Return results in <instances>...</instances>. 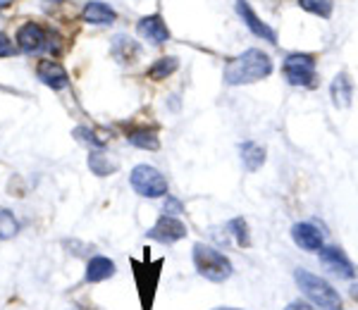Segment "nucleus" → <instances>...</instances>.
I'll return each mask as SVG.
<instances>
[{
  "instance_id": "obj_28",
  "label": "nucleus",
  "mask_w": 358,
  "mask_h": 310,
  "mask_svg": "<svg viewBox=\"0 0 358 310\" xmlns=\"http://www.w3.org/2000/svg\"><path fill=\"white\" fill-rule=\"evenodd\" d=\"M10 3H13V0H0V8H8Z\"/></svg>"
},
{
  "instance_id": "obj_7",
  "label": "nucleus",
  "mask_w": 358,
  "mask_h": 310,
  "mask_svg": "<svg viewBox=\"0 0 358 310\" xmlns=\"http://www.w3.org/2000/svg\"><path fill=\"white\" fill-rule=\"evenodd\" d=\"M17 45L29 55L41 53L43 48H48V34L43 31V27L29 22V24H24L17 31Z\"/></svg>"
},
{
  "instance_id": "obj_13",
  "label": "nucleus",
  "mask_w": 358,
  "mask_h": 310,
  "mask_svg": "<svg viewBox=\"0 0 358 310\" xmlns=\"http://www.w3.org/2000/svg\"><path fill=\"white\" fill-rule=\"evenodd\" d=\"M82 17H84V22H89V24H96V27L113 24V22L117 20L115 10L110 8V5L101 3V0H91V3H86Z\"/></svg>"
},
{
  "instance_id": "obj_25",
  "label": "nucleus",
  "mask_w": 358,
  "mask_h": 310,
  "mask_svg": "<svg viewBox=\"0 0 358 310\" xmlns=\"http://www.w3.org/2000/svg\"><path fill=\"white\" fill-rule=\"evenodd\" d=\"M10 55H15V45L3 31H0V57H10Z\"/></svg>"
},
{
  "instance_id": "obj_29",
  "label": "nucleus",
  "mask_w": 358,
  "mask_h": 310,
  "mask_svg": "<svg viewBox=\"0 0 358 310\" xmlns=\"http://www.w3.org/2000/svg\"><path fill=\"white\" fill-rule=\"evenodd\" d=\"M222 310H236V308H222Z\"/></svg>"
},
{
  "instance_id": "obj_2",
  "label": "nucleus",
  "mask_w": 358,
  "mask_h": 310,
  "mask_svg": "<svg viewBox=\"0 0 358 310\" xmlns=\"http://www.w3.org/2000/svg\"><path fill=\"white\" fill-rule=\"evenodd\" d=\"M294 279H296L301 294L308 298L313 306L322 310H342V296H339L337 289H332L330 282H325V279H320L317 274L308 272V270H301V267L294 272Z\"/></svg>"
},
{
  "instance_id": "obj_5",
  "label": "nucleus",
  "mask_w": 358,
  "mask_h": 310,
  "mask_svg": "<svg viewBox=\"0 0 358 310\" xmlns=\"http://www.w3.org/2000/svg\"><path fill=\"white\" fill-rule=\"evenodd\" d=\"M285 77L292 86H310L315 79V60L306 53H294L285 60Z\"/></svg>"
},
{
  "instance_id": "obj_19",
  "label": "nucleus",
  "mask_w": 358,
  "mask_h": 310,
  "mask_svg": "<svg viewBox=\"0 0 358 310\" xmlns=\"http://www.w3.org/2000/svg\"><path fill=\"white\" fill-rule=\"evenodd\" d=\"M179 67V60L177 57H160V60H155L151 67H148V77L153 79V82H163L167 79L170 74H175Z\"/></svg>"
},
{
  "instance_id": "obj_9",
  "label": "nucleus",
  "mask_w": 358,
  "mask_h": 310,
  "mask_svg": "<svg viewBox=\"0 0 358 310\" xmlns=\"http://www.w3.org/2000/svg\"><path fill=\"white\" fill-rule=\"evenodd\" d=\"M36 74H38V79H41V84H45L48 89H53V91H62V89H67V86H69L67 70L55 60H41V62H38V67H36Z\"/></svg>"
},
{
  "instance_id": "obj_10",
  "label": "nucleus",
  "mask_w": 358,
  "mask_h": 310,
  "mask_svg": "<svg viewBox=\"0 0 358 310\" xmlns=\"http://www.w3.org/2000/svg\"><path fill=\"white\" fill-rule=\"evenodd\" d=\"M317 253H320V263H322V265L330 270V272L337 274V277L351 279L356 274L354 265L349 263V258H346L339 249H334V246H322Z\"/></svg>"
},
{
  "instance_id": "obj_18",
  "label": "nucleus",
  "mask_w": 358,
  "mask_h": 310,
  "mask_svg": "<svg viewBox=\"0 0 358 310\" xmlns=\"http://www.w3.org/2000/svg\"><path fill=\"white\" fill-rule=\"evenodd\" d=\"M239 153H241V163H244V168L248 172H256L265 163V151H263L261 146H258V143H253V141L241 143Z\"/></svg>"
},
{
  "instance_id": "obj_12",
  "label": "nucleus",
  "mask_w": 358,
  "mask_h": 310,
  "mask_svg": "<svg viewBox=\"0 0 358 310\" xmlns=\"http://www.w3.org/2000/svg\"><path fill=\"white\" fill-rule=\"evenodd\" d=\"M292 239L299 249L310 251V253H315V251L322 249V232L317 227L308 225V222H299V225H294L292 227Z\"/></svg>"
},
{
  "instance_id": "obj_15",
  "label": "nucleus",
  "mask_w": 358,
  "mask_h": 310,
  "mask_svg": "<svg viewBox=\"0 0 358 310\" xmlns=\"http://www.w3.org/2000/svg\"><path fill=\"white\" fill-rule=\"evenodd\" d=\"M332 103L337 108H349L351 105V96H354V84L346 74H337L332 82Z\"/></svg>"
},
{
  "instance_id": "obj_3",
  "label": "nucleus",
  "mask_w": 358,
  "mask_h": 310,
  "mask_svg": "<svg viewBox=\"0 0 358 310\" xmlns=\"http://www.w3.org/2000/svg\"><path fill=\"white\" fill-rule=\"evenodd\" d=\"M194 265L199 270L201 277H206L208 282H227L232 277L234 267L229 263L227 256H222L220 251H215L213 246L196 244L194 246Z\"/></svg>"
},
{
  "instance_id": "obj_22",
  "label": "nucleus",
  "mask_w": 358,
  "mask_h": 310,
  "mask_svg": "<svg viewBox=\"0 0 358 310\" xmlns=\"http://www.w3.org/2000/svg\"><path fill=\"white\" fill-rule=\"evenodd\" d=\"M17 232H20V222L15 220V215L10 210L0 208V239L3 241L15 239Z\"/></svg>"
},
{
  "instance_id": "obj_11",
  "label": "nucleus",
  "mask_w": 358,
  "mask_h": 310,
  "mask_svg": "<svg viewBox=\"0 0 358 310\" xmlns=\"http://www.w3.org/2000/svg\"><path fill=\"white\" fill-rule=\"evenodd\" d=\"M136 31L141 38H146V41H151L155 45L170 41V29H167L160 15H148V17H143V20H138Z\"/></svg>"
},
{
  "instance_id": "obj_1",
  "label": "nucleus",
  "mask_w": 358,
  "mask_h": 310,
  "mask_svg": "<svg viewBox=\"0 0 358 310\" xmlns=\"http://www.w3.org/2000/svg\"><path fill=\"white\" fill-rule=\"evenodd\" d=\"M270 72H273V60H270V55L258 48H251L227 62V67H224V84H229V86L256 84V82H261V79L270 77Z\"/></svg>"
},
{
  "instance_id": "obj_14",
  "label": "nucleus",
  "mask_w": 358,
  "mask_h": 310,
  "mask_svg": "<svg viewBox=\"0 0 358 310\" xmlns=\"http://www.w3.org/2000/svg\"><path fill=\"white\" fill-rule=\"evenodd\" d=\"M115 263L110 258L106 256H94L86 265V282L89 284H98V282H106V279L115 277Z\"/></svg>"
},
{
  "instance_id": "obj_16",
  "label": "nucleus",
  "mask_w": 358,
  "mask_h": 310,
  "mask_svg": "<svg viewBox=\"0 0 358 310\" xmlns=\"http://www.w3.org/2000/svg\"><path fill=\"white\" fill-rule=\"evenodd\" d=\"M89 170L94 172L96 177H108V175H115V172H117V163L108 158V153H103L101 148H91Z\"/></svg>"
},
{
  "instance_id": "obj_23",
  "label": "nucleus",
  "mask_w": 358,
  "mask_h": 310,
  "mask_svg": "<svg viewBox=\"0 0 358 310\" xmlns=\"http://www.w3.org/2000/svg\"><path fill=\"white\" fill-rule=\"evenodd\" d=\"M227 229L232 232V237L236 239V244H239L241 249L251 246V237H248V225H246L244 217H234V220L227 225Z\"/></svg>"
},
{
  "instance_id": "obj_27",
  "label": "nucleus",
  "mask_w": 358,
  "mask_h": 310,
  "mask_svg": "<svg viewBox=\"0 0 358 310\" xmlns=\"http://www.w3.org/2000/svg\"><path fill=\"white\" fill-rule=\"evenodd\" d=\"M165 212H182V203L167 196V200H165Z\"/></svg>"
},
{
  "instance_id": "obj_17",
  "label": "nucleus",
  "mask_w": 358,
  "mask_h": 310,
  "mask_svg": "<svg viewBox=\"0 0 358 310\" xmlns=\"http://www.w3.org/2000/svg\"><path fill=\"white\" fill-rule=\"evenodd\" d=\"M110 53L117 57L120 62H131L134 57L138 55V43L134 41V38L129 36H115L113 38V45H110Z\"/></svg>"
},
{
  "instance_id": "obj_6",
  "label": "nucleus",
  "mask_w": 358,
  "mask_h": 310,
  "mask_svg": "<svg viewBox=\"0 0 358 310\" xmlns=\"http://www.w3.org/2000/svg\"><path fill=\"white\" fill-rule=\"evenodd\" d=\"M146 234H148V239L170 246V244H177L179 239L187 237V225L179 222L177 217H172V215H163V217H158V222H155Z\"/></svg>"
},
{
  "instance_id": "obj_20",
  "label": "nucleus",
  "mask_w": 358,
  "mask_h": 310,
  "mask_svg": "<svg viewBox=\"0 0 358 310\" xmlns=\"http://www.w3.org/2000/svg\"><path fill=\"white\" fill-rule=\"evenodd\" d=\"M127 141L136 148H143V151H158L160 148V141H158V136H155V131H148V129L131 131V134L127 136Z\"/></svg>"
},
{
  "instance_id": "obj_26",
  "label": "nucleus",
  "mask_w": 358,
  "mask_h": 310,
  "mask_svg": "<svg viewBox=\"0 0 358 310\" xmlns=\"http://www.w3.org/2000/svg\"><path fill=\"white\" fill-rule=\"evenodd\" d=\"M285 310H317V306H313V303H306V301H292Z\"/></svg>"
},
{
  "instance_id": "obj_8",
  "label": "nucleus",
  "mask_w": 358,
  "mask_h": 310,
  "mask_svg": "<svg viewBox=\"0 0 358 310\" xmlns=\"http://www.w3.org/2000/svg\"><path fill=\"white\" fill-rule=\"evenodd\" d=\"M236 13H239V17L244 20V24L251 29L253 36L263 38V41H270V43H277V34L265 24V22H261V17L253 13V8L246 3V0H236Z\"/></svg>"
},
{
  "instance_id": "obj_4",
  "label": "nucleus",
  "mask_w": 358,
  "mask_h": 310,
  "mask_svg": "<svg viewBox=\"0 0 358 310\" xmlns=\"http://www.w3.org/2000/svg\"><path fill=\"white\" fill-rule=\"evenodd\" d=\"M131 189L143 198H160L167 196V179L163 172L151 168V165H136L129 175Z\"/></svg>"
},
{
  "instance_id": "obj_21",
  "label": "nucleus",
  "mask_w": 358,
  "mask_h": 310,
  "mask_svg": "<svg viewBox=\"0 0 358 310\" xmlns=\"http://www.w3.org/2000/svg\"><path fill=\"white\" fill-rule=\"evenodd\" d=\"M74 136H77V141H82V143H86V146H91V148H103L108 143V139H110L106 131L89 129V127H77V129H74Z\"/></svg>"
},
{
  "instance_id": "obj_24",
  "label": "nucleus",
  "mask_w": 358,
  "mask_h": 310,
  "mask_svg": "<svg viewBox=\"0 0 358 310\" xmlns=\"http://www.w3.org/2000/svg\"><path fill=\"white\" fill-rule=\"evenodd\" d=\"M301 3L303 10H308V13H313L317 17H330L332 15V0H299Z\"/></svg>"
}]
</instances>
